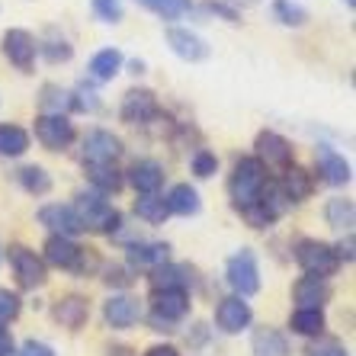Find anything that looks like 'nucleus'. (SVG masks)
I'll return each mask as SVG.
<instances>
[{
  "label": "nucleus",
  "instance_id": "nucleus-1",
  "mask_svg": "<svg viewBox=\"0 0 356 356\" xmlns=\"http://www.w3.org/2000/svg\"><path fill=\"white\" fill-rule=\"evenodd\" d=\"M71 209H74V216L81 218L83 232L116 234L119 228H122V212L97 190H81L74 196V206Z\"/></svg>",
  "mask_w": 356,
  "mask_h": 356
},
{
  "label": "nucleus",
  "instance_id": "nucleus-2",
  "mask_svg": "<svg viewBox=\"0 0 356 356\" xmlns=\"http://www.w3.org/2000/svg\"><path fill=\"white\" fill-rule=\"evenodd\" d=\"M42 260H45V266H58V270H67V273L77 276H83L87 270L97 266V257L90 254V248H81L74 238H58V234L45 238Z\"/></svg>",
  "mask_w": 356,
  "mask_h": 356
},
{
  "label": "nucleus",
  "instance_id": "nucleus-3",
  "mask_svg": "<svg viewBox=\"0 0 356 356\" xmlns=\"http://www.w3.org/2000/svg\"><path fill=\"white\" fill-rule=\"evenodd\" d=\"M266 167L257 158H238L232 167V177H228V196H232L234 209L250 206L254 199L260 196V190L266 186Z\"/></svg>",
  "mask_w": 356,
  "mask_h": 356
},
{
  "label": "nucleus",
  "instance_id": "nucleus-4",
  "mask_svg": "<svg viewBox=\"0 0 356 356\" xmlns=\"http://www.w3.org/2000/svg\"><path fill=\"white\" fill-rule=\"evenodd\" d=\"M292 257H296V264L302 266V273L321 276V280H327V276H334L340 270V260H337V250H334V244H327V241H318V238L296 241Z\"/></svg>",
  "mask_w": 356,
  "mask_h": 356
},
{
  "label": "nucleus",
  "instance_id": "nucleus-5",
  "mask_svg": "<svg viewBox=\"0 0 356 356\" xmlns=\"http://www.w3.org/2000/svg\"><path fill=\"white\" fill-rule=\"evenodd\" d=\"M225 282L232 286L234 296L248 298V296H257L260 292V266H257V257L254 250H238L234 257H228L225 264Z\"/></svg>",
  "mask_w": 356,
  "mask_h": 356
},
{
  "label": "nucleus",
  "instance_id": "nucleus-6",
  "mask_svg": "<svg viewBox=\"0 0 356 356\" xmlns=\"http://www.w3.org/2000/svg\"><path fill=\"white\" fill-rule=\"evenodd\" d=\"M7 254H10V266H13V276H17L19 289L33 292L49 282V266H45V260L35 250H29L26 244H10Z\"/></svg>",
  "mask_w": 356,
  "mask_h": 356
},
{
  "label": "nucleus",
  "instance_id": "nucleus-7",
  "mask_svg": "<svg viewBox=\"0 0 356 356\" xmlns=\"http://www.w3.org/2000/svg\"><path fill=\"white\" fill-rule=\"evenodd\" d=\"M35 138L45 151H65L74 145L77 129L67 116H51V113H39L35 116Z\"/></svg>",
  "mask_w": 356,
  "mask_h": 356
},
{
  "label": "nucleus",
  "instance_id": "nucleus-8",
  "mask_svg": "<svg viewBox=\"0 0 356 356\" xmlns=\"http://www.w3.org/2000/svg\"><path fill=\"white\" fill-rule=\"evenodd\" d=\"M122 138L113 135L109 129H93V132L83 135L81 145V158L83 164H116L122 158Z\"/></svg>",
  "mask_w": 356,
  "mask_h": 356
},
{
  "label": "nucleus",
  "instance_id": "nucleus-9",
  "mask_svg": "<svg viewBox=\"0 0 356 356\" xmlns=\"http://www.w3.org/2000/svg\"><path fill=\"white\" fill-rule=\"evenodd\" d=\"M138 318H141V302L132 296H125V292H113L103 302V321L113 331H129V327L138 324Z\"/></svg>",
  "mask_w": 356,
  "mask_h": 356
},
{
  "label": "nucleus",
  "instance_id": "nucleus-10",
  "mask_svg": "<svg viewBox=\"0 0 356 356\" xmlns=\"http://www.w3.org/2000/svg\"><path fill=\"white\" fill-rule=\"evenodd\" d=\"M3 55L19 71H33L35 55H39V42L29 29H7L3 33Z\"/></svg>",
  "mask_w": 356,
  "mask_h": 356
},
{
  "label": "nucleus",
  "instance_id": "nucleus-11",
  "mask_svg": "<svg viewBox=\"0 0 356 356\" xmlns=\"http://www.w3.org/2000/svg\"><path fill=\"white\" fill-rule=\"evenodd\" d=\"M254 321V312L241 296H225L216 305V324L222 334H241Z\"/></svg>",
  "mask_w": 356,
  "mask_h": 356
},
{
  "label": "nucleus",
  "instance_id": "nucleus-12",
  "mask_svg": "<svg viewBox=\"0 0 356 356\" xmlns=\"http://www.w3.org/2000/svg\"><path fill=\"white\" fill-rule=\"evenodd\" d=\"M119 116H122L125 125H148L151 119L158 116V97L154 90H129L122 97V106H119Z\"/></svg>",
  "mask_w": 356,
  "mask_h": 356
},
{
  "label": "nucleus",
  "instance_id": "nucleus-13",
  "mask_svg": "<svg viewBox=\"0 0 356 356\" xmlns=\"http://www.w3.org/2000/svg\"><path fill=\"white\" fill-rule=\"evenodd\" d=\"M129 270H158L170 264V244L167 241H135L125 248Z\"/></svg>",
  "mask_w": 356,
  "mask_h": 356
},
{
  "label": "nucleus",
  "instance_id": "nucleus-14",
  "mask_svg": "<svg viewBox=\"0 0 356 356\" xmlns=\"http://www.w3.org/2000/svg\"><path fill=\"white\" fill-rule=\"evenodd\" d=\"M151 315L167 324H177L190 315V292L183 289H154L151 292Z\"/></svg>",
  "mask_w": 356,
  "mask_h": 356
},
{
  "label": "nucleus",
  "instance_id": "nucleus-15",
  "mask_svg": "<svg viewBox=\"0 0 356 356\" xmlns=\"http://www.w3.org/2000/svg\"><path fill=\"white\" fill-rule=\"evenodd\" d=\"M39 225L42 228H49L51 234H58V238H77L83 232L81 218L74 216V209L71 206H61V202H49V206L39 209Z\"/></svg>",
  "mask_w": 356,
  "mask_h": 356
},
{
  "label": "nucleus",
  "instance_id": "nucleus-16",
  "mask_svg": "<svg viewBox=\"0 0 356 356\" xmlns=\"http://www.w3.org/2000/svg\"><path fill=\"white\" fill-rule=\"evenodd\" d=\"M167 45H170V51L177 58L190 61V65L209 58V42L202 35H196L193 29H186V26H170L167 29Z\"/></svg>",
  "mask_w": 356,
  "mask_h": 356
},
{
  "label": "nucleus",
  "instance_id": "nucleus-17",
  "mask_svg": "<svg viewBox=\"0 0 356 356\" xmlns=\"http://www.w3.org/2000/svg\"><path fill=\"white\" fill-rule=\"evenodd\" d=\"M254 148H257L254 158L264 167H282V170H286V167L292 164V145H289V138H282L280 132H260L257 141H254Z\"/></svg>",
  "mask_w": 356,
  "mask_h": 356
},
{
  "label": "nucleus",
  "instance_id": "nucleus-18",
  "mask_svg": "<svg viewBox=\"0 0 356 356\" xmlns=\"http://www.w3.org/2000/svg\"><path fill=\"white\" fill-rule=\"evenodd\" d=\"M51 318H55L61 327H67V331H81L83 324H87V318H90V302L83 296H77V292L61 296L58 302L51 305Z\"/></svg>",
  "mask_w": 356,
  "mask_h": 356
},
{
  "label": "nucleus",
  "instance_id": "nucleus-19",
  "mask_svg": "<svg viewBox=\"0 0 356 356\" xmlns=\"http://www.w3.org/2000/svg\"><path fill=\"white\" fill-rule=\"evenodd\" d=\"M315 158H318V174H321V180L327 183V186H347L353 170H350L343 154H337V151L327 148V145H318Z\"/></svg>",
  "mask_w": 356,
  "mask_h": 356
},
{
  "label": "nucleus",
  "instance_id": "nucleus-20",
  "mask_svg": "<svg viewBox=\"0 0 356 356\" xmlns=\"http://www.w3.org/2000/svg\"><path fill=\"white\" fill-rule=\"evenodd\" d=\"M292 298H296L298 308H324L331 302V282L321 280V276H302V280L292 286Z\"/></svg>",
  "mask_w": 356,
  "mask_h": 356
},
{
  "label": "nucleus",
  "instance_id": "nucleus-21",
  "mask_svg": "<svg viewBox=\"0 0 356 356\" xmlns=\"http://www.w3.org/2000/svg\"><path fill=\"white\" fill-rule=\"evenodd\" d=\"M125 180L135 186V193L151 196V193H161V186H164V167H161L158 161H151V158L135 161V164L129 167Z\"/></svg>",
  "mask_w": 356,
  "mask_h": 356
},
{
  "label": "nucleus",
  "instance_id": "nucleus-22",
  "mask_svg": "<svg viewBox=\"0 0 356 356\" xmlns=\"http://www.w3.org/2000/svg\"><path fill=\"white\" fill-rule=\"evenodd\" d=\"M276 183H280L282 196L289 199V206L305 202V199H312V193H315V177L308 174L305 167H296V164L286 167V170H282V180H276Z\"/></svg>",
  "mask_w": 356,
  "mask_h": 356
},
{
  "label": "nucleus",
  "instance_id": "nucleus-23",
  "mask_svg": "<svg viewBox=\"0 0 356 356\" xmlns=\"http://www.w3.org/2000/svg\"><path fill=\"white\" fill-rule=\"evenodd\" d=\"M83 170H87V180L93 183V190L103 193L106 199L116 196L125 186V174L116 164H83Z\"/></svg>",
  "mask_w": 356,
  "mask_h": 356
},
{
  "label": "nucleus",
  "instance_id": "nucleus-24",
  "mask_svg": "<svg viewBox=\"0 0 356 356\" xmlns=\"http://www.w3.org/2000/svg\"><path fill=\"white\" fill-rule=\"evenodd\" d=\"M250 353L254 356H289V340L276 327H257L250 334Z\"/></svg>",
  "mask_w": 356,
  "mask_h": 356
},
{
  "label": "nucleus",
  "instance_id": "nucleus-25",
  "mask_svg": "<svg viewBox=\"0 0 356 356\" xmlns=\"http://www.w3.org/2000/svg\"><path fill=\"white\" fill-rule=\"evenodd\" d=\"M292 334L298 337H324V327H327V318H324V308H296L289 318Z\"/></svg>",
  "mask_w": 356,
  "mask_h": 356
},
{
  "label": "nucleus",
  "instance_id": "nucleus-26",
  "mask_svg": "<svg viewBox=\"0 0 356 356\" xmlns=\"http://www.w3.org/2000/svg\"><path fill=\"white\" fill-rule=\"evenodd\" d=\"M164 202H167V212H170V216H183V218L196 216L199 209H202V199H199V193L193 190L190 183H177L174 190L164 196Z\"/></svg>",
  "mask_w": 356,
  "mask_h": 356
},
{
  "label": "nucleus",
  "instance_id": "nucleus-27",
  "mask_svg": "<svg viewBox=\"0 0 356 356\" xmlns=\"http://www.w3.org/2000/svg\"><path fill=\"white\" fill-rule=\"evenodd\" d=\"M190 266H183V264H164L158 266V270H151L148 282H151V292L154 289H183V292H190L186 286H190Z\"/></svg>",
  "mask_w": 356,
  "mask_h": 356
},
{
  "label": "nucleus",
  "instance_id": "nucleus-28",
  "mask_svg": "<svg viewBox=\"0 0 356 356\" xmlns=\"http://www.w3.org/2000/svg\"><path fill=\"white\" fill-rule=\"evenodd\" d=\"M324 218H327V225H331L334 232H353V225H356L353 199H347V196L327 199V206H324Z\"/></svg>",
  "mask_w": 356,
  "mask_h": 356
},
{
  "label": "nucleus",
  "instance_id": "nucleus-29",
  "mask_svg": "<svg viewBox=\"0 0 356 356\" xmlns=\"http://www.w3.org/2000/svg\"><path fill=\"white\" fill-rule=\"evenodd\" d=\"M122 65H125V58H122V51L119 49H99L97 55L90 58V65H87V71H90V77L93 81H113V77L122 71Z\"/></svg>",
  "mask_w": 356,
  "mask_h": 356
},
{
  "label": "nucleus",
  "instance_id": "nucleus-30",
  "mask_svg": "<svg viewBox=\"0 0 356 356\" xmlns=\"http://www.w3.org/2000/svg\"><path fill=\"white\" fill-rule=\"evenodd\" d=\"M29 151V132L13 122H0V158H23Z\"/></svg>",
  "mask_w": 356,
  "mask_h": 356
},
{
  "label": "nucleus",
  "instance_id": "nucleus-31",
  "mask_svg": "<svg viewBox=\"0 0 356 356\" xmlns=\"http://www.w3.org/2000/svg\"><path fill=\"white\" fill-rule=\"evenodd\" d=\"M17 180H19V186H23L29 196H49V193H51V177H49V170H45V167H39V164L19 167Z\"/></svg>",
  "mask_w": 356,
  "mask_h": 356
},
{
  "label": "nucleus",
  "instance_id": "nucleus-32",
  "mask_svg": "<svg viewBox=\"0 0 356 356\" xmlns=\"http://www.w3.org/2000/svg\"><path fill=\"white\" fill-rule=\"evenodd\" d=\"M135 216L141 218V222H148V225H164L167 222V202L161 193H151V196H138L135 199Z\"/></svg>",
  "mask_w": 356,
  "mask_h": 356
},
{
  "label": "nucleus",
  "instance_id": "nucleus-33",
  "mask_svg": "<svg viewBox=\"0 0 356 356\" xmlns=\"http://www.w3.org/2000/svg\"><path fill=\"white\" fill-rule=\"evenodd\" d=\"M270 13H273L276 23L289 26V29H298V26L308 23V10L292 3V0H273V3H270Z\"/></svg>",
  "mask_w": 356,
  "mask_h": 356
},
{
  "label": "nucleus",
  "instance_id": "nucleus-34",
  "mask_svg": "<svg viewBox=\"0 0 356 356\" xmlns=\"http://www.w3.org/2000/svg\"><path fill=\"white\" fill-rule=\"evenodd\" d=\"M42 113H51V116H65L71 109V90H61L58 83H45L39 97Z\"/></svg>",
  "mask_w": 356,
  "mask_h": 356
},
{
  "label": "nucleus",
  "instance_id": "nucleus-35",
  "mask_svg": "<svg viewBox=\"0 0 356 356\" xmlns=\"http://www.w3.org/2000/svg\"><path fill=\"white\" fill-rule=\"evenodd\" d=\"M39 55H45L51 65H65V61H71V55H74V45H71L65 35L49 33V39L39 42Z\"/></svg>",
  "mask_w": 356,
  "mask_h": 356
},
{
  "label": "nucleus",
  "instance_id": "nucleus-36",
  "mask_svg": "<svg viewBox=\"0 0 356 356\" xmlns=\"http://www.w3.org/2000/svg\"><path fill=\"white\" fill-rule=\"evenodd\" d=\"M141 7H148L151 13H158L161 19H180L183 13L193 10V0H138Z\"/></svg>",
  "mask_w": 356,
  "mask_h": 356
},
{
  "label": "nucleus",
  "instance_id": "nucleus-37",
  "mask_svg": "<svg viewBox=\"0 0 356 356\" xmlns=\"http://www.w3.org/2000/svg\"><path fill=\"white\" fill-rule=\"evenodd\" d=\"M90 10L99 23H109V26L122 23V17H125L122 0H90Z\"/></svg>",
  "mask_w": 356,
  "mask_h": 356
},
{
  "label": "nucleus",
  "instance_id": "nucleus-38",
  "mask_svg": "<svg viewBox=\"0 0 356 356\" xmlns=\"http://www.w3.org/2000/svg\"><path fill=\"white\" fill-rule=\"evenodd\" d=\"M71 109L74 113H97L99 109V93L93 90V87H77V90H71Z\"/></svg>",
  "mask_w": 356,
  "mask_h": 356
},
{
  "label": "nucleus",
  "instance_id": "nucleus-39",
  "mask_svg": "<svg viewBox=\"0 0 356 356\" xmlns=\"http://www.w3.org/2000/svg\"><path fill=\"white\" fill-rule=\"evenodd\" d=\"M103 282L113 286V289H125L132 282V270L122 264H109V266H103Z\"/></svg>",
  "mask_w": 356,
  "mask_h": 356
},
{
  "label": "nucleus",
  "instance_id": "nucleus-40",
  "mask_svg": "<svg viewBox=\"0 0 356 356\" xmlns=\"http://www.w3.org/2000/svg\"><path fill=\"white\" fill-rule=\"evenodd\" d=\"M19 308H23V298H19L17 292H10V289L0 286V324L13 321V318L19 315Z\"/></svg>",
  "mask_w": 356,
  "mask_h": 356
},
{
  "label": "nucleus",
  "instance_id": "nucleus-41",
  "mask_svg": "<svg viewBox=\"0 0 356 356\" xmlns=\"http://www.w3.org/2000/svg\"><path fill=\"white\" fill-rule=\"evenodd\" d=\"M216 170H218V158L212 151H196V154H193V174L196 177L206 180V177H212Z\"/></svg>",
  "mask_w": 356,
  "mask_h": 356
},
{
  "label": "nucleus",
  "instance_id": "nucleus-42",
  "mask_svg": "<svg viewBox=\"0 0 356 356\" xmlns=\"http://www.w3.org/2000/svg\"><path fill=\"white\" fill-rule=\"evenodd\" d=\"M318 343H308L305 347V356H340L343 353V347H340L337 340H321V337H315Z\"/></svg>",
  "mask_w": 356,
  "mask_h": 356
},
{
  "label": "nucleus",
  "instance_id": "nucleus-43",
  "mask_svg": "<svg viewBox=\"0 0 356 356\" xmlns=\"http://www.w3.org/2000/svg\"><path fill=\"white\" fill-rule=\"evenodd\" d=\"M13 356H55V350L42 340H26L19 350H13Z\"/></svg>",
  "mask_w": 356,
  "mask_h": 356
},
{
  "label": "nucleus",
  "instance_id": "nucleus-44",
  "mask_svg": "<svg viewBox=\"0 0 356 356\" xmlns=\"http://www.w3.org/2000/svg\"><path fill=\"white\" fill-rule=\"evenodd\" d=\"M206 10H209V13H218V17H225L228 23H241V13L234 7H228L225 0H209Z\"/></svg>",
  "mask_w": 356,
  "mask_h": 356
},
{
  "label": "nucleus",
  "instance_id": "nucleus-45",
  "mask_svg": "<svg viewBox=\"0 0 356 356\" xmlns=\"http://www.w3.org/2000/svg\"><path fill=\"white\" fill-rule=\"evenodd\" d=\"M334 250H337L340 264H353V260H356V254H353V232H347V238L340 241V244H334Z\"/></svg>",
  "mask_w": 356,
  "mask_h": 356
},
{
  "label": "nucleus",
  "instance_id": "nucleus-46",
  "mask_svg": "<svg viewBox=\"0 0 356 356\" xmlns=\"http://www.w3.org/2000/svg\"><path fill=\"white\" fill-rule=\"evenodd\" d=\"M13 350H17V343H13V337H10V331L0 324V356H13Z\"/></svg>",
  "mask_w": 356,
  "mask_h": 356
},
{
  "label": "nucleus",
  "instance_id": "nucleus-47",
  "mask_svg": "<svg viewBox=\"0 0 356 356\" xmlns=\"http://www.w3.org/2000/svg\"><path fill=\"white\" fill-rule=\"evenodd\" d=\"M145 356H180V350L170 347V343H158V347H151Z\"/></svg>",
  "mask_w": 356,
  "mask_h": 356
},
{
  "label": "nucleus",
  "instance_id": "nucleus-48",
  "mask_svg": "<svg viewBox=\"0 0 356 356\" xmlns=\"http://www.w3.org/2000/svg\"><path fill=\"white\" fill-rule=\"evenodd\" d=\"M129 353H132L129 347H109L106 350V356H129Z\"/></svg>",
  "mask_w": 356,
  "mask_h": 356
},
{
  "label": "nucleus",
  "instance_id": "nucleus-49",
  "mask_svg": "<svg viewBox=\"0 0 356 356\" xmlns=\"http://www.w3.org/2000/svg\"><path fill=\"white\" fill-rule=\"evenodd\" d=\"M132 74H145V61H138V58L132 61Z\"/></svg>",
  "mask_w": 356,
  "mask_h": 356
},
{
  "label": "nucleus",
  "instance_id": "nucleus-50",
  "mask_svg": "<svg viewBox=\"0 0 356 356\" xmlns=\"http://www.w3.org/2000/svg\"><path fill=\"white\" fill-rule=\"evenodd\" d=\"M347 7H353V0H347Z\"/></svg>",
  "mask_w": 356,
  "mask_h": 356
},
{
  "label": "nucleus",
  "instance_id": "nucleus-51",
  "mask_svg": "<svg viewBox=\"0 0 356 356\" xmlns=\"http://www.w3.org/2000/svg\"><path fill=\"white\" fill-rule=\"evenodd\" d=\"M0 260H3V248H0Z\"/></svg>",
  "mask_w": 356,
  "mask_h": 356
},
{
  "label": "nucleus",
  "instance_id": "nucleus-52",
  "mask_svg": "<svg viewBox=\"0 0 356 356\" xmlns=\"http://www.w3.org/2000/svg\"><path fill=\"white\" fill-rule=\"evenodd\" d=\"M340 356H347V350H343V353H340Z\"/></svg>",
  "mask_w": 356,
  "mask_h": 356
}]
</instances>
